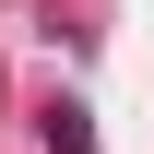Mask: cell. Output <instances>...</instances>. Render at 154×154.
<instances>
[{
	"label": "cell",
	"instance_id": "6da1fadb",
	"mask_svg": "<svg viewBox=\"0 0 154 154\" xmlns=\"http://www.w3.org/2000/svg\"><path fill=\"white\" fill-rule=\"evenodd\" d=\"M48 154H95V131H83V107H59V119H48Z\"/></svg>",
	"mask_w": 154,
	"mask_h": 154
}]
</instances>
